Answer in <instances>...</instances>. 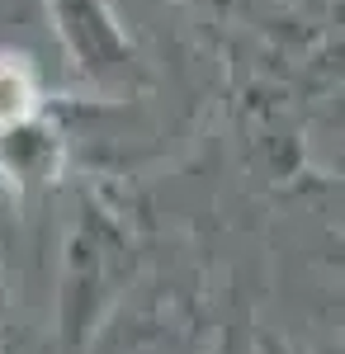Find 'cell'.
<instances>
[{"label": "cell", "instance_id": "obj_1", "mask_svg": "<svg viewBox=\"0 0 345 354\" xmlns=\"http://www.w3.org/2000/svg\"><path fill=\"white\" fill-rule=\"evenodd\" d=\"M265 354H293L289 345H265Z\"/></svg>", "mask_w": 345, "mask_h": 354}]
</instances>
